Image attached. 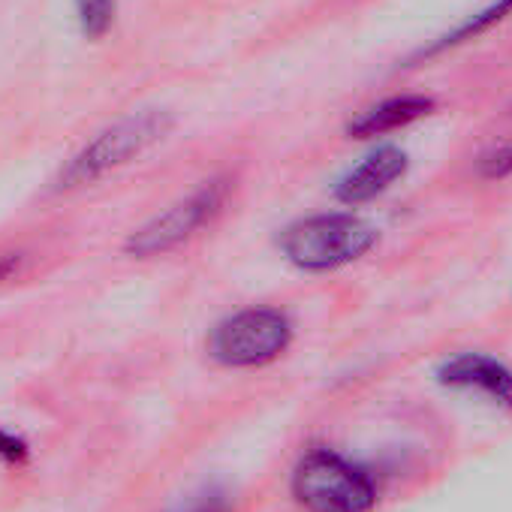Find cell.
<instances>
[{"label":"cell","mask_w":512,"mask_h":512,"mask_svg":"<svg viewBox=\"0 0 512 512\" xmlns=\"http://www.w3.org/2000/svg\"><path fill=\"white\" fill-rule=\"evenodd\" d=\"M380 244V229L353 208L317 211L290 220L278 229L275 247L281 260L302 275L341 272Z\"/></svg>","instance_id":"1"},{"label":"cell","mask_w":512,"mask_h":512,"mask_svg":"<svg viewBox=\"0 0 512 512\" xmlns=\"http://www.w3.org/2000/svg\"><path fill=\"white\" fill-rule=\"evenodd\" d=\"M175 127V118L166 109L148 106V109H133L103 130H97L76 154L64 160L58 169L52 190L55 193H73L82 187H91L103 181L106 175L130 166L142 154H148L154 145H160Z\"/></svg>","instance_id":"2"},{"label":"cell","mask_w":512,"mask_h":512,"mask_svg":"<svg viewBox=\"0 0 512 512\" xmlns=\"http://www.w3.org/2000/svg\"><path fill=\"white\" fill-rule=\"evenodd\" d=\"M290 497L302 512H374L380 482L353 455L314 443L290 470Z\"/></svg>","instance_id":"3"},{"label":"cell","mask_w":512,"mask_h":512,"mask_svg":"<svg viewBox=\"0 0 512 512\" xmlns=\"http://www.w3.org/2000/svg\"><path fill=\"white\" fill-rule=\"evenodd\" d=\"M296 344V320L278 305H244L220 317L205 338V353L226 371H260Z\"/></svg>","instance_id":"4"},{"label":"cell","mask_w":512,"mask_h":512,"mask_svg":"<svg viewBox=\"0 0 512 512\" xmlns=\"http://www.w3.org/2000/svg\"><path fill=\"white\" fill-rule=\"evenodd\" d=\"M229 196H232L229 175H214L199 181L190 193L178 196L172 205H166L151 220L136 226L124 241V253L133 256V260H157V256L184 247L187 241H193L223 217Z\"/></svg>","instance_id":"5"},{"label":"cell","mask_w":512,"mask_h":512,"mask_svg":"<svg viewBox=\"0 0 512 512\" xmlns=\"http://www.w3.org/2000/svg\"><path fill=\"white\" fill-rule=\"evenodd\" d=\"M434 380L449 392L473 395L488 401L491 407L512 410V368L488 353L461 350L455 356H446L434 368Z\"/></svg>","instance_id":"6"},{"label":"cell","mask_w":512,"mask_h":512,"mask_svg":"<svg viewBox=\"0 0 512 512\" xmlns=\"http://www.w3.org/2000/svg\"><path fill=\"white\" fill-rule=\"evenodd\" d=\"M410 172V154L398 145H377L344 175H338L332 196L344 208H362L389 193Z\"/></svg>","instance_id":"7"},{"label":"cell","mask_w":512,"mask_h":512,"mask_svg":"<svg viewBox=\"0 0 512 512\" xmlns=\"http://www.w3.org/2000/svg\"><path fill=\"white\" fill-rule=\"evenodd\" d=\"M434 109H437V100L428 94H392V97H383L380 103H371L359 115H353L347 124V136L359 142H371V139L413 127L416 121L428 118Z\"/></svg>","instance_id":"8"},{"label":"cell","mask_w":512,"mask_h":512,"mask_svg":"<svg viewBox=\"0 0 512 512\" xmlns=\"http://www.w3.org/2000/svg\"><path fill=\"white\" fill-rule=\"evenodd\" d=\"M509 13H512V0H494L491 7H485V10H479L476 16L464 19V22H461V25H455L449 34H443V37H440V40H434L428 49H422L413 61L419 64V61H428V58H434V55H443V52L455 49V46H461V43H470L473 37H479V34L491 31L497 22H503Z\"/></svg>","instance_id":"9"},{"label":"cell","mask_w":512,"mask_h":512,"mask_svg":"<svg viewBox=\"0 0 512 512\" xmlns=\"http://www.w3.org/2000/svg\"><path fill=\"white\" fill-rule=\"evenodd\" d=\"M76 22L85 40H103L118 19V0H73Z\"/></svg>","instance_id":"10"},{"label":"cell","mask_w":512,"mask_h":512,"mask_svg":"<svg viewBox=\"0 0 512 512\" xmlns=\"http://www.w3.org/2000/svg\"><path fill=\"white\" fill-rule=\"evenodd\" d=\"M476 175L482 181H503V178H509L512 175V142L488 148L476 160Z\"/></svg>","instance_id":"11"},{"label":"cell","mask_w":512,"mask_h":512,"mask_svg":"<svg viewBox=\"0 0 512 512\" xmlns=\"http://www.w3.org/2000/svg\"><path fill=\"white\" fill-rule=\"evenodd\" d=\"M28 458H31V443L10 428H0V464L22 467Z\"/></svg>","instance_id":"12"},{"label":"cell","mask_w":512,"mask_h":512,"mask_svg":"<svg viewBox=\"0 0 512 512\" xmlns=\"http://www.w3.org/2000/svg\"><path fill=\"white\" fill-rule=\"evenodd\" d=\"M25 269V253L19 250H7V253H0V284H10L22 275Z\"/></svg>","instance_id":"13"},{"label":"cell","mask_w":512,"mask_h":512,"mask_svg":"<svg viewBox=\"0 0 512 512\" xmlns=\"http://www.w3.org/2000/svg\"><path fill=\"white\" fill-rule=\"evenodd\" d=\"M187 512H229V500H226V494L211 491L208 497H202L199 503H193Z\"/></svg>","instance_id":"14"}]
</instances>
